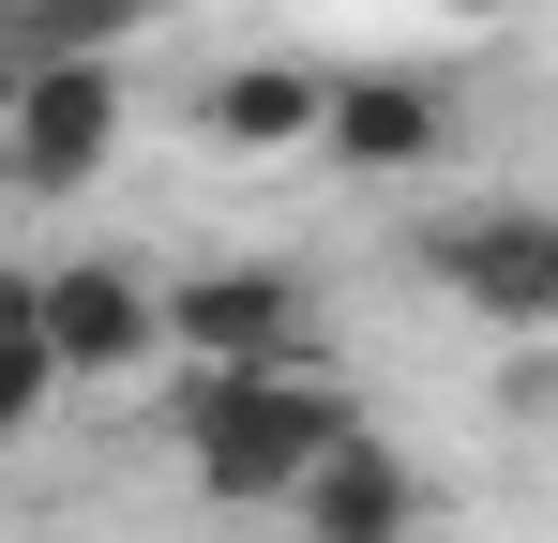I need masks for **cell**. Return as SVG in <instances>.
Returning <instances> with one entry per match:
<instances>
[{
  "mask_svg": "<svg viewBox=\"0 0 558 543\" xmlns=\"http://www.w3.org/2000/svg\"><path fill=\"white\" fill-rule=\"evenodd\" d=\"M363 423V393H348V362H196L182 393V468L196 498H227V514H287L302 498V468Z\"/></svg>",
  "mask_w": 558,
  "mask_h": 543,
  "instance_id": "cell-1",
  "label": "cell"
},
{
  "mask_svg": "<svg viewBox=\"0 0 558 543\" xmlns=\"http://www.w3.org/2000/svg\"><path fill=\"white\" fill-rule=\"evenodd\" d=\"M423 287L483 317V333H513V348H544L558 333V212L544 196H468L423 227Z\"/></svg>",
  "mask_w": 558,
  "mask_h": 543,
  "instance_id": "cell-2",
  "label": "cell"
},
{
  "mask_svg": "<svg viewBox=\"0 0 558 543\" xmlns=\"http://www.w3.org/2000/svg\"><path fill=\"white\" fill-rule=\"evenodd\" d=\"M31 333L61 377H136V362L167 348V272L136 257H46L31 272Z\"/></svg>",
  "mask_w": 558,
  "mask_h": 543,
  "instance_id": "cell-3",
  "label": "cell"
},
{
  "mask_svg": "<svg viewBox=\"0 0 558 543\" xmlns=\"http://www.w3.org/2000/svg\"><path fill=\"white\" fill-rule=\"evenodd\" d=\"M167 348H182V362H302V348H317V287H302L287 257L167 272Z\"/></svg>",
  "mask_w": 558,
  "mask_h": 543,
  "instance_id": "cell-4",
  "label": "cell"
},
{
  "mask_svg": "<svg viewBox=\"0 0 558 543\" xmlns=\"http://www.w3.org/2000/svg\"><path fill=\"white\" fill-rule=\"evenodd\" d=\"M106 152H121V76L106 61H31L15 106H0V167L31 181V196H76Z\"/></svg>",
  "mask_w": 558,
  "mask_h": 543,
  "instance_id": "cell-5",
  "label": "cell"
},
{
  "mask_svg": "<svg viewBox=\"0 0 558 543\" xmlns=\"http://www.w3.org/2000/svg\"><path fill=\"white\" fill-rule=\"evenodd\" d=\"M317 152H332L348 181H423L438 152H453V90H438V76H392V61H377V76H332Z\"/></svg>",
  "mask_w": 558,
  "mask_h": 543,
  "instance_id": "cell-6",
  "label": "cell"
},
{
  "mask_svg": "<svg viewBox=\"0 0 558 543\" xmlns=\"http://www.w3.org/2000/svg\"><path fill=\"white\" fill-rule=\"evenodd\" d=\"M287 529H302V543H408V529H423V468L377 438V423H348V438L302 468Z\"/></svg>",
  "mask_w": 558,
  "mask_h": 543,
  "instance_id": "cell-7",
  "label": "cell"
},
{
  "mask_svg": "<svg viewBox=\"0 0 558 543\" xmlns=\"http://www.w3.org/2000/svg\"><path fill=\"white\" fill-rule=\"evenodd\" d=\"M317 106H332L317 61H227V76L196 90V136L211 152H317Z\"/></svg>",
  "mask_w": 558,
  "mask_h": 543,
  "instance_id": "cell-8",
  "label": "cell"
},
{
  "mask_svg": "<svg viewBox=\"0 0 558 543\" xmlns=\"http://www.w3.org/2000/svg\"><path fill=\"white\" fill-rule=\"evenodd\" d=\"M46 393H76V377H61L46 333H31V272H0V438H31V423H46Z\"/></svg>",
  "mask_w": 558,
  "mask_h": 543,
  "instance_id": "cell-9",
  "label": "cell"
},
{
  "mask_svg": "<svg viewBox=\"0 0 558 543\" xmlns=\"http://www.w3.org/2000/svg\"><path fill=\"white\" fill-rule=\"evenodd\" d=\"M453 15H498V0H453Z\"/></svg>",
  "mask_w": 558,
  "mask_h": 543,
  "instance_id": "cell-10",
  "label": "cell"
}]
</instances>
